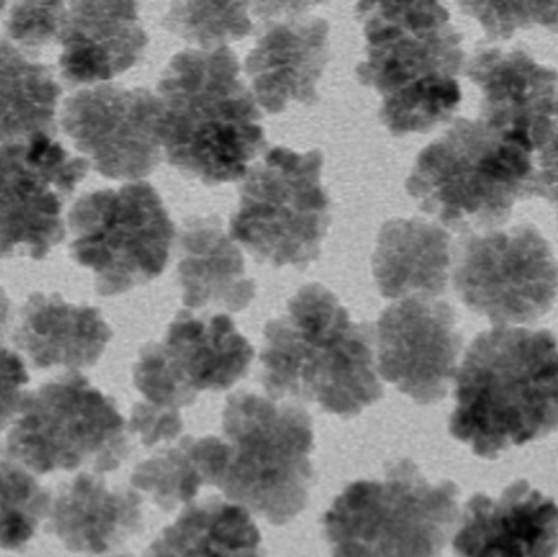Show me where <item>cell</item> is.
<instances>
[{"label":"cell","mask_w":558,"mask_h":557,"mask_svg":"<svg viewBox=\"0 0 558 557\" xmlns=\"http://www.w3.org/2000/svg\"><path fill=\"white\" fill-rule=\"evenodd\" d=\"M449 432L477 457L558 434V340L550 330L494 327L456 373Z\"/></svg>","instance_id":"obj_1"},{"label":"cell","mask_w":558,"mask_h":557,"mask_svg":"<svg viewBox=\"0 0 558 557\" xmlns=\"http://www.w3.org/2000/svg\"><path fill=\"white\" fill-rule=\"evenodd\" d=\"M366 58L361 84L380 95L384 126L402 137L448 123L462 100V35L436 2H361Z\"/></svg>","instance_id":"obj_2"},{"label":"cell","mask_w":558,"mask_h":557,"mask_svg":"<svg viewBox=\"0 0 558 557\" xmlns=\"http://www.w3.org/2000/svg\"><path fill=\"white\" fill-rule=\"evenodd\" d=\"M260 363L274 401L289 396L350 419L384 396L374 327L354 323L324 284L302 287L265 326Z\"/></svg>","instance_id":"obj_3"},{"label":"cell","mask_w":558,"mask_h":557,"mask_svg":"<svg viewBox=\"0 0 558 557\" xmlns=\"http://www.w3.org/2000/svg\"><path fill=\"white\" fill-rule=\"evenodd\" d=\"M157 97L167 162L206 185L245 179L267 147L260 108L229 46L173 56L157 85Z\"/></svg>","instance_id":"obj_4"},{"label":"cell","mask_w":558,"mask_h":557,"mask_svg":"<svg viewBox=\"0 0 558 557\" xmlns=\"http://www.w3.org/2000/svg\"><path fill=\"white\" fill-rule=\"evenodd\" d=\"M531 153L484 121L458 118L416 157L407 192L452 231H497L521 199L537 195Z\"/></svg>","instance_id":"obj_5"},{"label":"cell","mask_w":558,"mask_h":557,"mask_svg":"<svg viewBox=\"0 0 558 557\" xmlns=\"http://www.w3.org/2000/svg\"><path fill=\"white\" fill-rule=\"evenodd\" d=\"M459 487L429 483L409 458L380 481L350 484L324 516L331 557H442L459 522Z\"/></svg>","instance_id":"obj_6"},{"label":"cell","mask_w":558,"mask_h":557,"mask_svg":"<svg viewBox=\"0 0 558 557\" xmlns=\"http://www.w3.org/2000/svg\"><path fill=\"white\" fill-rule=\"evenodd\" d=\"M312 425L298 405L252 392L229 396L222 414L228 463L218 484L229 502L275 526L295 519L315 483Z\"/></svg>","instance_id":"obj_7"},{"label":"cell","mask_w":558,"mask_h":557,"mask_svg":"<svg viewBox=\"0 0 558 557\" xmlns=\"http://www.w3.org/2000/svg\"><path fill=\"white\" fill-rule=\"evenodd\" d=\"M126 421L117 402L78 372L28 392L0 457L32 473H113L131 455Z\"/></svg>","instance_id":"obj_8"},{"label":"cell","mask_w":558,"mask_h":557,"mask_svg":"<svg viewBox=\"0 0 558 557\" xmlns=\"http://www.w3.org/2000/svg\"><path fill=\"white\" fill-rule=\"evenodd\" d=\"M324 154L271 147L251 167L231 219V238L258 262L305 270L320 257L330 228V199L322 185Z\"/></svg>","instance_id":"obj_9"},{"label":"cell","mask_w":558,"mask_h":557,"mask_svg":"<svg viewBox=\"0 0 558 557\" xmlns=\"http://www.w3.org/2000/svg\"><path fill=\"white\" fill-rule=\"evenodd\" d=\"M71 255L94 271L100 296H117L162 275L175 226L159 192L147 182L87 193L68 215Z\"/></svg>","instance_id":"obj_10"},{"label":"cell","mask_w":558,"mask_h":557,"mask_svg":"<svg viewBox=\"0 0 558 557\" xmlns=\"http://www.w3.org/2000/svg\"><path fill=\"white\" fill-rule=\"evenodd\" d=\"M452 257L462 303L497 327L537 323L556 303L558 264L549 241L530 222L469 234Z\"/></svg>","instance_id":"obj_11"},{"label":"cell","mask_w":558,"mask_h":557,"mask_svg":"<svg viewBox=\"0 0 558 557\" xmlns=\"http://www.w3.org/2000/svg\"><path fill=\"white\" fill-rule=\"evenodd\" d=\"M88 170L48 134L0 144V258L45 261L65 239L62 213Z\"/></svg>","instance_id":"obj_12"},{"label":"cell","mask_w":558,"mask_h":557,"mask_svg":"<svg viewBox=\"0 0 558 557\" xmlns=\"http://www.w3.org/2000/svg\"><path fill=\"white\" fill-rule=\"evenodd\" d=\"M254 355L231 317L180 311L162 342L141 349L134 386L147 404L180 412L199 392L231 389L247 376Z\"/></svg>","instance_id":"obj_13"},{"label":"cell","mask_w":558,"mask_h":557,"mask_svg":"<svg viewBox=\"0 0 558 557\" xmlns=\"http://www.w3.org/2000/svg\"><path fill=\"white\" fill-rule=\"evenodd\" d=\"M160 117L159 97L147 88L101 84L65 98L61 126L98 173L140 182L162 160Z\"/></svg>","instance_id":"obj_14"},{"label":"cell","mask_w":558,"mask_h":557,"mask_svg":"<svg viewBox=\"0 0 558 557\" xmlns=\"http://www.w3.org/2000/svg\"><path fill=\"white\" fill-rule=\"evenodd\" d=\"M374 343L377 373L416 404L429 405L448 395L464 340L448 303L409 298L383 311Z\"/></svg>","instance_id":"obj_15"},{"label":"cell","mask_w":558,"mask_h":557,"mask_svg":"<svg viewBox=\"0 0 558 557\" xmlns=\"http://www.w3.org/2000/svg\"><path fill=\"white\" fill-rule=\"evenodd\" d=\"M308 2H258L260 35L245 58L252 94L267 113L289 104H317V84L330 61V25Z\"/></svg>","instance_id":"obj_16"},{"label":"cell","mask_w":558,"mask_h":557,"mask_svg":"<svg viewBox=\"0 0 558 557\" xmlns=\"http://www.w3.org/2000/svg\"><path fill=\"white\" fill-rule=\"evenodd\" d=\"M464 72L482 94L478 120L527 153L546 146L558 126L557 69L517 46L477 49Z\"/></svg>","instance_id":"obj_17"},{"label":"cell","mask_w":558,"mask_h":557,"mask_svg":"<svg viewBox=\"0 0 558 557\" xmlns=\"http://www.w3.org/2000/svg\"><path fill=\"white\" fill-rule=\"evenodd\" d=\"M458 557H556L558 504L524 480L500 497L475 494L452 540Z\"/></svg>","instance_id":"obj_18"},{"label":"cell","mask_w":558,"mask_h":557,"mask_svg":"<svg viewBox=\"0 0 558 557\" xmlns=\"http://www.w3.org/2000/svg\"><path fill=\"white\" fill-rule=\"evenodd\" d=\"M59 69L71 85L110 81L136 65L149 45L134 2L65 3Z\"/></svg>","instance_id":"obj_19"},{"label":"cell","mask_w":558,"mask_h":557,"mask_svg":"<svg viewBox=\"0 0 558 557\" xmlns=\"http://www.w3.org/2000/svg\"><path fill=\"white\" fill-rule=\"evenodd\" d=\"M48 519V532L69 552L107 555L143 529V497L126 487H108L98 474L81 473L59 487Z\"/></svg>","instance_id":"obj_20"},{"label":"cell","mask_w":558,"mask_h":557,"mask_svg":"<svg viewBox=\"0 0 558 557\" xmlns=\"http://www.w3.org/2000/svg\"><path fill=\"white\" fill-rule=\"evenodd\" d=\"M113 337L100 310L72 304L61 294L35 291L20 311L13 343L33 368L64 366L78 372L97 365Z\"/></svg>","instance_id":"obj_21"},{"label":"cell","mask_w":558,"mask_h":557,"mask_svg":"<svg viewBox=\"0 0 558 557\" xmlns=\"http://www.w3.org/2000/svg\"><path fill=\"white\" fill-rule=\"evenodd\" d=\"M177 275L189 311L219 307L241 313L257 294L241 247L218 216H192L183 222Z\"/></svg>","instance_id":"obj_22"},{"label":"cell","mask_w":558,"mask_h":557,"mask_svg":"<svg viewBox=\"0 0 558 557\" xmlns=\"http://www.w3.org/2000/svg\"><path fill=\"white\" fill-rule=\"evenodd\" d=\"M451 235L422 219H390L380 228L373 275L387 300H436L448 288Z\"/></svg>","instance_id":"obj_23"},{"label":"cell","mask_w":558,"mask_h":557,"mask_svg":"<svg viewBox=\"0 0 558 557\" xmlns=\"http://www.w3.org/2000/svg\"><path fill=\"white\" fill-rule=\"evenodd\" d=\"M144 557H264V552L251 512L215 497L186 507Z\"/></svg>","instance_id":"obj_24"},{"label":"cell","mask_w":558,"mask_h":557,"mask_svg":"<svg viewBox=\"0 0 558 557\" xmlns=\"http://www.w3.org/2000/svg\"><path fill=\"white\" fill-rule=\"evenodd\" d=\"M228 444L219 437H183L134 468L131 486L147 494L163 512L192 506L203 486L218 487L228 463Z\"/></svg>","instance_id":"obj_25"},{"label":"cell","mask_w":558,"mask_h":557,"mask_svg":"<svg viewBox=\"0 0 558 557\" xmlns=\"http://www.w3.org/2000/svg\"><path fill=\"white\" fill-rule=\"evenodd\" d=\"M61 94L52 69L0 36V144L38 134L54 137Z\"/></svg>","instance_id":"obj_26"},{"label":"cell","mask_w":558,"mask_h":557,"mask_svg":"<svg viewBox=\"0 0 558 557\" xmlns=\"http://www.w3.org/2000/svg\"><path fill=\"white\" fill-rule=\"evenodd\" d=\"M52 496L20 464L0 463V549L20 552L51 512Z\"/></svg>","instance_id":"obj_27"},{"label":"cell","mask_w":558,"mask_h":557,"mask_svg":"<svg viewBox=\"0 0 558 557\" xmlns=\"http://www.w3.org/2000/svg\"><path fill=\"white\" fill-rule=\"evenodd\" d=\"M251 9L247 2H173L162 25L203 51H215L254 32Z\"/></svg>","instance_id":"obj_28"},{"label":"cell","mask_w":558,"mask_h":557,"mask_svg":"<svg viewBox=\"0 0 558 557\" xmlns=\"http://www.w3.org/2000/svg\"><path fill=\"white\" fill-rule=\"evenodd\" d=\"M64 2H19L10 7L7 36L25 49H38L58 39Z\"/></svg>","instance_id":"obj_29"},{"label":"cell","mask_w":558,"mask_h":557,"mask_svg":"<svg viewBox=\"0 0 558 557\" xmlns=\"http://www.w3.org/2000/svg\"><path fill=\"white\" fill-rule=\"evenodd\" d=\"M464 13L484 26L488 39H510L518 29L537 25L539 0L521 2H461Z\"/></svg>","instance_id":"obj_30"},{"label":"cell","mask_w":558,"mask_h":557,"mask_svg":"<svg viewBox=\"0 0 558 557\" xmlns=\"http://www.w3.org/2000/svg\"><path fill=\"white\" fill-rule=\"evenodd\" d=\"M28 382L23 360L0 343V432L19 417L28 395L23 388Z\"/></svg>","instance_id":"obj_31"},{"label":"cell","mask_w":558,"mask_h":557,"mask_svg":"<svg viewBox=\"0 0 558 557\" xmlns=\"http://www.w3.org/2000/svg\"><path fill=\"white\" fill-rule=\"evenodd\" d=\"M182 412L162 411L147 402H136L131 411L128 431L140 435L141 441L146 447H154L160 441L175 440L182 435Z\"/></svg>","instance_id":"obj_32"},{"label":"cell","mask_w":558,"mask_h":557,"mask_svg":"<svg viewBox=\"0 0 558 557\" xmlns=\"http://www.w3.org/2000/svg\"><path fill=\"white\" fill-rule=\"evenodd\" d=\"M536 193L550 203L558 221V126L546 146L541 149L539 169L536 173Z\"/></svg>","instance_id":"obj_33"},{"label":"cell","mask_w":558,"mask_h":557,"mask_svg":"<svg viewBox=\"0 0 558 557\" xmlns=\"http://www.w3.org/2000/svg\"><path fill=\"white\" fill-rule=\"evenodd\" d=\"M537 25L546 26L558 35V2H539Z\"/></svg>","instance_id":"obj_34"},{"label":"cell","mask_w":558,"mask_h":557,"mask_svg":"<svg viewBox=\"0 0 558 557\" xmlns=\"http://www.w3.org/2000/svg\"><path fill=\"white\" fill-rule=\"evenodd\" d=\"M13 323V304L9 294L0 287V339L5 336L10 324Z\"/></svg>","instance_id":"obj_35"},{"label":"cell","mask_w":558,"mask_h":557,"mask_svg":"<svg viewBox=\"0 0 558 557\" xmlns=\"http://www.w3.org/2000/svg\"><path fill=\"white\" fill-rule=\"evenodd\" d=\"M5 7H7L5 3L0 2V12H2V10L5 9Z\"/></svg>","instance_id":"obj_36"},{"label":"cell","mask_w":558,"mask_h":557,"mask_svg":"<svg viewBox=\"0 0 558 557\" xmlns=\"http://www.w3.org/2000/svg\"><path fill=\"white\" fill-rule=\"evenodd\" d=\"M111 557H134L133 555H118V556H111Z\"/></svg>","instance_id":"obj_37"}]
</instances>
